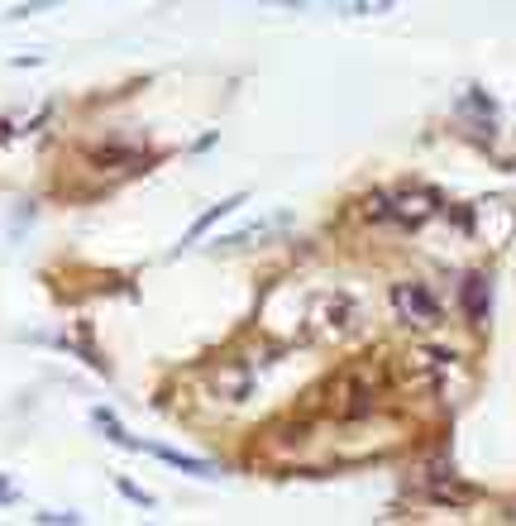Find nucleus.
<instances>
[{
	"mask_svg": "<svg viewBox=\"0 0 516 526\" xmlns=\"http://www.w3.org/2000/svg\"><path fill=\"white\" fill-rule=\"evenodd\" d=\"M86 163L91 168H129V163H139V154L120 149V144H101V149H86Z\"/></svg>",
	"mask_w": 516,
	"mask_h": 526,
	"instance_id": "obj_9",
	"label": "nucleus"
},
{
	"mask_svg": "<svg viewBox=\"0 0 516 526\" xmlns=\"http://www.w3.org/2000/svg\"><path fill=\"white\" fill-rule=\"evenodd\" d=\"M440 192H430L421 182H407V187H392V192H368L359 201V216L373 220V225H402V230H421L426 220L440 216Z\"/></svg>",
	"mask_w": 516,
	"mask_h": 526,
	"instance_id": "obj_1",
	"label": "nucleus"
},
{
	"mask_svg": "<svg viewBox=\"0 0 516 526\" xmlns=\"http://www.w3.org/2000/svg\"><path fill=\"white\" fill-rule=\"evenodd\" d=\"M426 498L435 507H469V503H478V488H464V483H454L445 474V483H430L426 488Z\"/></svg>",
	"mask_w": 516,
	"mask_h": 526,
	"instance_id": "obj_6",
	"label": "nucleus"
},
{
	"mask_svg": "<svg viewBox=\"0 0 516 526\" xmlns=\"http://www.w3.org/2000/svg\"><path fill=\"white\" fill-rule=\"evenodd\" d=\"M316 321H321L325 335H349V330L359 326V307H354V297H344V292H330V302L316 311Z\"/></svg>",
	"mask_w": 516,
	"mask_h": 526,
	"instance_id": "obj_4",
	"label": "nucleus"
},
{
	"mask_svg": "<svg viewBox=\"0 0 516 526\" xmlns=\"http://www.w3.org/2000/svg\"><path fill=\"white\" fill-rule=\"evenodd\" d=\"M459 302H464V316H469V326H488V316H493V283H488V273H469L464 283H459Z\"/></svg>",
	"mask_w": 516,
	"mask_h": 526,
	"instance_id": "obj_3",
	"label": "nucleus"
},
{
	"mask_svg": "<svg viewBox=\"0 0 516 526\" xmlns=\"http://www.w3.org/2000/svg\"><path fill=\"white\" fill-rule=\"evenodd\" d=\"M120 493H125L129 503H139V507H153V493H144V488H134V483L120 479Z\"/></svg>",
	"mask_w": 516,
	"mask_h": 526,
	"instance_id": "obj_11",
	"label": "nucleus"
},
{
	"mask_svg": "<svg viewBox=\"0 0 516 526\" xmlns=\"http://www.w3.org/2000/svg\"><path fill=\"white\" fill-rule=\"evenodd\" d=\"M235 206H244V192H235V197H225V201H215L211 211H201V216L192 220V230H187V244H196V240H201V235H206V230L215 225V220H225L230 211H235ZM187 244H177V249H187Z\"/></svg>",
	"mask_w": 516,
	"mask_h": 526,
	"instance_id": "obj_7",
	"label": "nucleus"
},
{
	"mask_svg": "<svg viewBox=\"0 0 516 526\" xmlns=\"http://www.w3.org/2000/svg\"><path fill=\"white\" fill-rule=\"evenodd\" d=\"M387 302H392V311H397V321L411 326V330H435L440 321H445L440 302H435L430 287H421V283H392L387 287Z\"/></svg>",
	"mask_w": 516,
	"mask_h": 526,
	"instance_id": "obj_2",
	"label": "nucleus"
},
{
	"mask_svg": "<svg viewBox=\"0 0 516 526\" xmlns=\"http://www.w3.org/2000/svg\"><path fill=\"white\" fill-rule=\"evenodd\" d=\"M373 412V383L364 378H344L340 383V402H335V417L340 421H359Z\"/></svg>",
	"mask_w": 516,
	"mask_h": 526,
	"instance_id": "obj_5",
	"label": "nucleus"
},
{
	"mask_svg": "<svg viewBox=\"0 0 516 526\" xmlns=\"http://www.w3.org/2000/svg\"><path fill=\"white\" fill-rule=\"evenodd\" d=\"M139 450H149V455H158L163 464H172V469H182V474H196V479H211V474H215V464L192 460V455H177V450H163V445H139Z\"/></svg>",
	"mask_w": 516,
	"mask_h": 526,
	"instance_id": "obj_8",
	"label": "nucleus"
},
{
	"mask_svg": "<svg viewBox=\"0 0 516 526\" xmlns=\"http://www.w3.org/2000/svg\"><path fill=\"white\" fill-rule=\"evenodd\" d=\"M91 421H96V426L106 431V440H115V445H129V450H139V440H129V436H125V426L110 417L106 407H96V412H91Z\"/></svg>",
	"mask_w": 516,
	"mask_h": 526,
	"instance_id": "obj_10",
	"label": "nucleus"
}]
</instances>
